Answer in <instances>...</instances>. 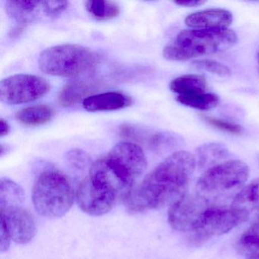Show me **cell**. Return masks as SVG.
Masks as SVG:
<instances>
[{
    "label": "cell",
    "instance_id": "cell-1",
    "mask_svg": "<svg viewBox=\"0 0 259 259\" xmlns=\"http://www.w3.org/2000/svg\"><path fill=\"white\" fill-rule=\"evenodd\" d=\"M196 165L195 156L189 151L172 153L133 188L125 202L127 207L140 212L170 207L186 193Z\"/></svg>",
    "mask_w": 259,
    "mask_h": 259
},
{
    "label": "cell",
    "instance_id": "cell-2",
    "mask_svg": "<svg viewBox=\"0 0 259 259\" xmlns=\"http://www.w3.org/2000/svg\"><path fill=\"white\" fill-rule=\"evenodd\" d=\"M238 42L232 29H186L163 48L166 60L183 61L203 56L224 52Z\"/></svg>",
    "mask_w": 259,
    "mask_h": 259
},
{
    "label": "cell",
    "instance_id": "cell-3",
    "mask_svg": "<svg viewBox=\"0 0 259 259\" xmlns=\"http://www.w3.org/2000/svg\"><path fill=\"white\" fill-rule=\"evenodd\" d=\"M249 167L240 160H229L206 169L197 182L195 193L213 205L234 195L244 187Z\"/></svg>",
    "mask_w": 259,
    "mask_h": 259
},
{
    "label": "cell",
    "instance_id": "cell-4",
    "mask_svg": "<svg viewBox=\"0 0 259 259\" xmlns=\"http://www.w3.org/2000/svg\"><path fill=\"white\" fill-rule=\"evenodd\" d=\"M75 198V193L69 179L57 169L43 171L33 187L34 208L45 218L64 216L70 210Z\"/></svg>",
    "mask_w": 259,
    "mask_h": 259
},
{
    "label": "cell",
    "instance_id": "cell-5",
    "mask_svg": "<svg viewBox=\"0 0 259 259\" xmlns=\"http://www.w3.org/2000/svg\"><path fill=\"white\" fill-rule=\"evenodd\" d=\"M97 62L98 57L89 48L66 44L51 47L41 52L38 66L48 75L72 77L92 69Z\"/></svg>",
    "mask_w": 259,
    "mask_h": 259
},
{
    "label": "cell",
    "instance_id": "cell-6",
    "mask_svg": "<svg viewBox=\"0 0 259 259\" xmlns=\"http://www.w3.org/2000/svg\"><path fill=\"white\" fill-rule=\"evenodd\" d=\"M248 220L243 212L232 205L210 206L191 233V241L195 245H203L213 238L228 233Z\"/></svg>",
    "mask_w": 259,
    "mask_h": 259
},
{
    "label": "cell",
    "instance_id": "cell-7",
    "mask_svg": "<svg viewBox=\"0 0 259 259\" xmlns=\"http://www.w3.org/2000/svg\"><path fill=\"white\" fill-rule=\"evenodd\" d=\"M51 89L49 82L37 75L18 74L0 82V99L8 105H19L36 101Z\"/></svg>",
    "mask_w": 259,
    "mask_h": 259
},
{
    "label": "cell",
    "instance_id": "cell-8",
    "mask_svg": "<svg viewBox=\"0 0 259 259\" xmlns=\"http://www.w3.org/2000/svg\"><path fill=\"white\" fill-rule=\"evenodd\" d=\"M210 206L198 194L186 193L169 207L168 221L174 230L192 233Z\"/></svg>",
    "mask_w": 259,
    "mask_h": 259
},
{
    "label": "cell",
    "instance_id": "cell-9",
    "mask_svg": "<svg viewBox=\"0 0 259 259\" xmlns=\"http://www.w3.org/2000/svg\"><path fill=\"white\" fill-rule=\"evenodd\" d=\"M75 199L81 210L92 216L106 214L120 203L114 195L95 184L88 177L77 188Z\"/></svg>",
    "mask_w": 259,
    "mask_h": 259
},
{
    "label": "cell",
    "instance_id": "cell-10",
    "mask_svg": "<svg viewBox=\"0 0 259 259\" xmlns=\"http://www.w3.org/2000/svg\"><path fill=\"white\" fill-rule=\"evenodd\" d=\"M0 221L5 226L11 239L18 244L28 243L37 233L35 219L22 206L0 210Z\"/></svg>",
    "mask_w": 259,
    "mask_h": 259
},
{
    "label": "cell",
    "instance_id": "cell-11",
    "mask_svg": "<svg viewBox=\"0 0 259 259\" xmlns=\"http://www.w3.org/2000/svg\"><path fill=\"white\" fill-rule=\"evenodd\" d=\"M119 133L122 137L136 141L153 149L169 148L178 142L177 136L171 133L156 131L133 124L121 125Z\"/></svg>",
    "mask_w": 259,
    "mask_h": 259
},
{
    "label": "cell",
    "instance_id": "cell-12",
    "mask_svg": "<svg viewBox=\"0 0 259 259\" xmlns=\"http://www.w3.org/2000/svg\"><path fill=\"white\" fill-rule=\"evenodd\" d=\"M233 20V15L228 10L209 9L189 15L185 23L192 29H227Z\"/></svg>",
    "mask_w": 259,
    "mask_h": 259
},
{
    "label": "cell",
    "instance_id": "cell-13",
    "mask_svg": "<svg viewBox=\"0 0 259 259\" xmlns=\"http://www.w3.org/2000/svg\"><path fill=\"white\" fill-rule=\"evenodd\" d=\"M133 101L130 97L120 92H106L92 95L83 101L84 110L92 113L113 111L130 107Z\"/></svg>",
    "mask_w": 259,
    "mask_h": 259
},
{
    "label": "cell",
    "instance_id": "cell-14",
    "mask_svg": "<svg viewBox=\"0 0 259 259\" xmlns=\"http://www.w3.org/2000/svg\"><path fill=\"white\" fill-rule=\"evenodd\" d=\"M231 205L243 212L248 220L259 221V178L244 186L233 198Z\"/></svg>",
    "mask_w": 259,
    "mask_h": 259
},
{
    "label": "cell",
    "instance_id": "cell-15",
    "mask_svg": "<svg viewBox=\"0 0 259 259\" xmlns=\"http://www.w3.org/2000/svg\"><path fill=\"white\" fill-rule=\"evenodd\" d=\"M195 157L198 167L207 169L226 161V159L229 157V151L223 144L210 142L197 148Z\"/></svg>",
    "mask_w": 259,
    "mask_h": 259
},
{
    "label": "cell",
    "instance_id": "cell-16",
    "mask_svg": "<svg viewBox=\"0 0 259 259\" xmlns=\"http://www.w3.org/2000/svg\"><path fill=\"white\" fill-rule=\"evenodd\" d=\"M169 89L178 96H189L205 93L207 89V81L204 75L198 74H187L174 78Z\"/></svg>",
    "mask_w": 259,
    "mask_h": 259
},
{
    "label": "cell",
    "instance_id": "cell-17",
    "mask_svg": "<svg viewBox=\"0 0 259 259\" xmlns=\"http://www.w3.org/2000/svg\"><path fill=\"white\" fill-rule=\"evenodd\" d=\"M5 6L9 16L24 25L35 19L37 12L42 9V1L12 0L7 1Z\"/></svg>",
    "mask_w": 259,
    "mask_h": 259
},
{
    "label": "cell",
    "instance_id": "cell-18",
    "mask_svg": "<svg viewBox=\"0 0 259 259\" xmlns=\"http://www.w3.org/2000/svg\"><path fill=\"white\" fill-rule=\"evenodd\" d=\"M54 110L49 106L37 105L19 110L16 115V119L23 125L38 126L52 120Z\"/></svg>",
    "mask_w": 259,
    "mask_h": 259
},
{
    "label": "cell",
    "instance_id": "cell-19",
    "mask_svg": "<svg viewBox=\"0 0 259 259\" xmlns=\"http://www.w3.org/2000/svg\"><path fill=\"white\" fill-rule=\"evenodd\" d=\"M25 192L17 183L8 178L0 180V210L19 207L25 200Z\"/></svg>",
    "mask_w": 259,
    "mask_h": 259
},
{
    "label": "cell",
    "instance_id": "cell-20",
    "mask_svg": "<svg viewBox=\"0 0 259 259\" xmlns=\"http://www.w3.org/2000/svg\"><path fill=\"white\" fill-rule=\"evenodd\" d=\"M92 88L82 81H73L66 84L60 93L59 101L63 107H69L79 104L89 98Z\"/></svg>",
    "mask_w": 259,
    "mask_h": 259
},
{
    "label": "cell",
    "instance_id": "cell-21",
    "mask_svg": "<svg viewBox=\"0 0 259 259\" xmlns=\"http://www.w3.org/2000/svg\"><path fill=\"white\" fill-rule=\"evenodd\" d=\"M89 14L98 21H107L117 17L120 8L116 3L105 0H89L85 3Z\"/></svg>",
    "mask_w": 259,
    "mask_h": 259
},
{
    "label": "cell",
    "instance_id": "cell-22",
    "mask_svg": "<svg viewBox=\"0 0 259 259\" xmlns=\"http://www.w3.org/2000/svg\"><path fill=\"white\" fill-rule=\"evenodd\" d=\"M177 101L186 107L201 111H207L216 108L221 100L216 94L205 92L189 96H177Z\"/></svg>",
    "mask_w": 259,
    "mask_h": 259
},
{
    "label": "cell",
    "instance_id": "cell-23",
    "mask_svg": "<svg viewBox=\"0 0 259 259\" xmlns=\"http://www.w3.org/2000/svg\"><path fill=\"white\" fill-rule=\"evenodd\" d=\"M238 246L249 257H259V221L254 222L242 233Z\"/></svg>",
    "mask_w": 259,
    "mask_h": 259
},
{
    "label": "cell",
    "instance_id": "cell-24",
    "mask_svg": "<svg viewBox=\"0 0 259 259\" xmlns=\"http://www.w3.org/2000/svg\"><path fill=\"white\" fill-rule=\"evenodd\" d=\"M192 66L200 70H204L213 75L218 76L226 77L231 76L233 72L230 67L224 65V63L215 61L212 60H198L192 62Z\"/></svg>",
    "mask_w": 259,
    "mask_h": 259
},
{
    "label": "cell",
    "instance_id": "cell-25",
    "mask_svg": "<svg viewBox=\"0 0 259 259\" xmlns=\"http://www.w3.org/2000/svg\"><path fill=\"white\" fill-rule=\"evenodd\" d=\"M203 119L209 125L221 130V131L230 133L232 135H236V136H241V135L243 134V128L241 125L234 123V122H229V121L219 119V118L207 116H203Z\"/></svg>",
    "mask_w": 259,
    "mask_h": 259
},
{
    "label": "cell",
    "instance_id": "cell-26",
    "mask_svg": "<svg viewBox=\"0 0 259 259\" xmlns=\"http://www.w3.org/2000/svg\"><path fill=\"white\" fill-rule=\"evenodd\" d=\"M67 161L75 169L82 170L88 166H92L89 154L81 150L74 149L67 154Z\"/></svg>",
    "mask_w": 259,
    "mask_h": 259
},
{
    "label": "cell",
    "instance_id": "cell-27",
    "mask_svg": "<svg viewBox=\"0 0 259 259\" xmlns=\"http://www.w3.org/2000/svg\"><path fill=\"white\" fill-rule=\"evenodd\" d=\"M69 7L67 1H42V10L48 16H55Z\"/></svg>",
    "mask_w": 259,
    "mask_h": 259
},
{
    "label": "cell",
    "instance_id": "cell-28",
    "mask_svg": "<svg viewBox=\"0 0 259 259\" xmlns=\"http://www.w3.org/2000/svg\"><path fill=\"white\" fill-rule=\"evenodd\" d=\"M0 251L1 252L7 251L8 248H10V241H11V237L7 231V228L4 224L0 223Z\"/></svg>",
    "mask_w": 259,
    "mask_h": 259
},
{
    "label": "cell",
    "instance_id": "cell-29",
    "mask_svg": "<svg viewBox=\"0 0 259 259\" xmlns=\"http://www.w3.org/2000/svg\"><path fill=\"white\" fill-rule=\"evenodd\" d=\"M206 1L204 0H181L176 1L175 4L185 7H196L204 5Z\"/></svg>",
    "mask_w": 259,
    "mask_h": 259
},
{
    "label": "cell",
    "instance_id": "cell-30",
    "mask_svg": "<svg viewBox=\"0 0 259 259\" xmlns=\"http://www.w3.org/2000/svg\"><path fill=\"white\" fill-rule=\"evenodd\" d=\"M10 126L8 122L4 119H0V136L4 137L10 133Z\"/></svg>",
    "mask_w": 259,
    "mask_h": 259
},
{
    "label": "cell",
    "instance_id": "cell-31",
    "mask_svg": "<svg viewBox=\"0 0 259 259\" xmlns=\"http://www.w3.org/2000/svg\"><path fill=\"white\" fill-rule=\"evenodd\" d=\"M257 66H258V70H259V52L257 53Z\"/></svg>",
    "mask_w": 259,
    "mask_h": 259
},
{
    "label": "cell",
    "instance_id": "cell-32",
    "mask_svg": "<svg viewBox=\"0 0 259 259\" xmlns=\"http://www.w3.org/2000/svg\"><path fill=\"white\" fill-rule=\"evenodd\" d=\"M248 259H259V257H249Z\"/></svg>",
    "mask_w": 259,
    "mask_h": 259
}]
</instances>
